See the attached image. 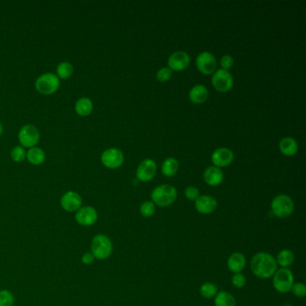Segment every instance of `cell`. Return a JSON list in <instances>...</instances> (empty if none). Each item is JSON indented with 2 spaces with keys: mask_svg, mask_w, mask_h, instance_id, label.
I'll list each match as a JSON object with an SVG mask.
<instances>
[{
  "mask_svg": "<svg viewBox=\"0 0 306 306\" xmlns=\"http://www.w3.org/2000/svg\"><path fill=\"white\" fill-rule=\"evenodd\" d=\"M250 269L254 276L261 279L271 278L277 269L276 258L269 252L260 251L251 259Z\"/></svg>",
  "mask_w": 306,
  "mask_h": 306,
  "instance_id": "6da1fadb",
  "label": "cell"
},
{
  "mask_svg": "<svg viewBox=\"0 0 306 306\" xmlns=\"http://www.w3.org/2000/svg\"><path fill=\"white\" fill-rule=\"evenodd\" d=\"M178 193L174 187L169 184H163L154 189L151 193V199L157 207L166 208L175 202Z\"/></svg>",
  "mask_w": 306,
  "mask_h": 306,
  "instance_id": "7a4b0ae2",
  "label": "cell"
},
{
  "mask_svg": "<svg viewBox=\"0 0 306 306\" xmlns=\"http://www.w3.org/2000/svg\"><path fill=\"white\" fill-rule=\"evenodd\" d=\"M295 283V276L291 269L280 268L276 269L272 276L273 288L280 294H288L291 291Z\"/></svg>",
  "mask_w": 306,
  "mask_h": 306,
  "instance_id": "3957f363",
  "label": "cell"
},
{
  "mask_svg": "<svg viewBox=\"0 0 306 306\" xmlns=\"http://www.w3.org/2000/svg\"><path fill=\"white\" fill-rule=\"evenodd\" d=\"M112 250L113 244L107 235L100 234L93 237L91 243V253L94 259L106 260L112 255Z\"/></svg>",
  "mask_w": 306,
  "mask_h": 306,
  "instance_id": "277c9868",
  "label": "cell"
},
{
  "mask_svg": "<svg viewBox=\"0 0 306 306\" xmlns=\"http://www.w3.org/2000/svg\"><path fill=\"white\" fill-rule=\"evenodd\" d=\"M271 211L275 217L287 218L290 217L295 210V203L288 195L280 194L276 196L271 201Z\"/></svg>",
  "mask_w": 306,
  "mask_h": 306,
  "instance_id": "5b68a950",
  "label": "cell"
},
{
  "mask_svg": "<svg viewBox=\"0 0 306 306\" xmlns=\"http://www.w3.org/2000/svg\"><path fill=\"white\" fill-rule=\"evenodd\" d=\"M60 82L58 75L53 73H45L40 75L35 82V88L39 93L49 95L60 88Z\"/></svg>",
  "mask_w": 306,
  "mask_h": 306,
  "instance_id": "8992f818",
  "label": "cell"
},
{
  "mask_svg": "<svg viewBox=\"0 0 306 306\" xmlns=\"http://www.w3.org/2000/svg\"><path fill=\"white\" fill-rule=\"evenodd\" d=\"M211 82L214 88L220 93H226L230 91L234 86V79L231 73L222 68L215 71Z\"/></svg>",
  "mask_w": 306,
  "mask_h": 306,
  "instance_id": "52a82bcc",
  "label": "cell"
},
{
  "mask_svg": "<svg viewBox=\"0 0 306 306\" xmlns=\"http://www.w3.org/2000/svg\"><path fill=\"white\" fill-rule=\"evenodd\" d=\"M19 142L24 147H34L40 141V132L37 128L27 124L20 130L18 134Z\"/></svg>",
  "mask_w": 306,
  "mask_h": 306,
  "instance_id": "ba28073f",
  "label": "cell"
},
{
  "mask_svg": "<svg viewBox=\"0 0 306 306\" xmlns=\"http://www.w3.org/2000/svg\"><path fill=\"white\" fill-rule=\"evenodd\" d=\"M196 66L203 75H211L216 71L217 60L212 53L204 52L197 57Z\"/></svg>",
  "mask_w": 306,
  "mask_h": 306,
  "instance_id": "9c48e42d",
  "label": "cell"
},
{
  "mask_svg": "<svg viewBox=\"0 0 306 306\" xmlns=\"http://www.w3.org/2000/svg\"><path fill=\"white\" fill-rule=\"evenodd\" d=\"M101 161L103 164L107 168H119L123 164V153L115 147L109 148L101 154Z\"/></svg>",
  "mask_w": 306,
  "mask_h": 306,
  "instance_id": "30bf717a",
  "label": "cell"
},
{
  "mask_svg": "<svg viewBox=\"0 0 306 306\" xmlns=\"http://www.w3.org/2000/svg\"><path fill=\"white\" fill-rule=\"evenodd\" d=\"M157 170V163L155 161L152 159H146V160L142 161L138 165L137 172H136L137 179L142 183L150 182L156 176Z\"/></svg>",
  "mask_w": 306,
  "mask_h": 306,
  "instance_id": "8fae6325",
  "label": "cell"
},
{
  "mask_svg": "<svg viewBox=\"0 0 306 306\" xmlns=\"http://www.w3.org/2000/svg\"><path fill=\"white\" fill-rule=\"evenodd\" d=\"M75 220L82 226H91L98 220V213L93 207H83L75 212Z\"/></svg>",
  "mask_w": 306,
  "mask_h": 306,
  "instance_id": "7c38bea8",
  "label": "cell"
},
{
  "mask_svg": "<svg viewBox=\"0 0 306 306\" xmlns=\"http://www.w3.org/2000/svg\"><path fill=\"white\" fill-rule=\"evenodd\" d=\"M191 59L188 53L183 50H178L172 53L168 59V67L173 71H183L189 67Z\"/></svg>",
  "mask_w": 306,
  "mask_h": 306,
  "instance_id": "4fadbf2b",
  "label": "cell"
},
{
  "mask_svg": "<svg viewBox=\"0 0 306 306\" xmlns=\"http://www.w3.org/2000/svg\"><path fill=\"white\" fill-rule=\"evenodd\" d=\"M60 204L65 211L76 212L82 206V198L75 191H67L61 197Z\"/></svg>",
  "mask_w": 306,
  "mask_h": 306,
  "instance_id": "5bb4252c",
  "label": "cell"
},
{
  "mask_svg": "<svg viewBox=\"0 0 306 306\" xmlns=\"http://www.w3.org/2000/svg\"><path fill=\"white\" fill-rule=\"evenodd\" d=\"M217 208V199L209 195H200L195 200V209L202 215H210L215 212Z\"/></svg>",
  "mask_w": 306,
  "mask_h": 306,
  "instance_id": "9a60e30c",
  "label": "cell"
},
{
  "mask_svg": "<svg viewBox=\"0 0 306 306\" xmlns=\"http://www.w3.org/2000/svg\"><path fill=\"white\" fill-rule=\"evenodd\" d=\"M235 158L234 153L231 149L225 148V147H221L214 151L211 157V160L214 165L218 168L222 167H226L228 165L233 163Z\"/></svg>",
  "mask_w": 306,
  "mask_h": 306,
  "instance_id": "2e32d148",
  "label": "cell"
},
{
  "mask_svg": "<svg viewBox=\"0 0 306 306\" xmlns=\"http://www.w3.org/2000/svg\"><path fill=\"white\" fill-rule=\"evenodd\" d=\"M246 258L241 252L232 253L227 260V268L231 272L242 273L246 267Z\"/></svg>",
  "mask_w": 306,
  "mask_h": 306,
  "instance_id": "e0dca14e",
  "label": "cell"
},
{
  "mask_svg": "<svg viewBox=\"0 0 306 306\" xmlns=\"http://www.w3.org/2000/svg\"><path fill=\"white\" fill-rule=\"evenodd\" d=\"M203 177L205 183L211 187L220 185L224 180L223 172L221 171L220 168L216 166H210L209 168L206 169Z\"/></svg>",
  "mask_w": 306,
  "mask_h": 306,
  "instance_id": "ac0fdd59",
  "label": "cell"
},
{
  "mask_svg": "<svg viewBox=\"0 0 306 306\" xmlns=\"http://www.w3.org/2000/svg\"><path fill=\"white\" fill-rule=\"evenodd\" d=\"M189 98L191 103L196 105L204 104L209 98V90L203 85H196L190 90Z\"/></svg>",
  "mask_w": 306,
  "mask_h": 306,
  "instance_id": "d6986e66",
  "label": "cell"
},
{
  "mask_svg": "<svg viewBox=\"0 0 306 306\" xmlns=\"http://www.w3.org/2000/svg\"><path fill=\"white\" fill-rule=\"evenodd\" d=\"M279 150L286 157H293L298 151V144L290 137L282 138L279 142Z\"/></svg>",
  "mask_w": 306,
  "mask_h": 306,
  "instance_id": "ffe728a7",
  "label": "cell"
},
{
  "mask_svg": "<svg viewBox=\"0 0 306 306\" xmlns=\"http://www.w3.org/2000/svg\"><path fill=\"white\" fill-rule=\"evenodd\" d=\"M276 262L277 266H280L281 268L289 269V267L293 265L295 262V254L291 250L288 249L280 250L276 255Z\"/></svg>",
  "mask_w": 306,
  "mask_h": 306,
  "instance_id": "44dd1931",
  "label": "cell"
},
{
  "mask_svg": "<svg viewBox=\"0 0 306 306\" xmlns=\"http://www.w3.org/2000/svg\"><path fill=\"white\" fill-rule=\"evenodd\" d=\"M214 303L215 306H236V299L230 293L221 290L215 296Z\"/></svg>",
  "mask_w": 306,
  "mask_h": 306,
  "instance_id": "7402d4cb",
  "label": "cell"
},
{
  "mask_svg": "<svg viewBox=\"0 0 306 306\" xmlns=\"http://www.w3.org/2000/svg\"><path fill=\"white\" fill-rule=\"evenodd\" d=\"M93 105L91 99L87 97H83L79 99L75 103V112L79 115L86 117L91 114L93 112Z\"/></svg>",
  "mask_w": 306,
  "mask_h": 306,
  "instance_id": "603a6c76",
  "label": "cell"
},
{
  "mask_svg": "<svg viewBox=\"0 0 306 306\" xmlns=\"http://www.w3.org/2000/svg\"><path fill=\"white\" fill-rule=\"evenodd\" d=\"M162 172L166 177H172L175 175L179 170V162L173 157H169L164 161L162 164Z\"/></svg>",
  "mask_w": 306,
  "mask_h": 306,
  "instance_id": "cb8c5ba5",
  "label": "cell"
},
{
  "mask_svg": "<svg viewBox=\"0 0 306 306\" xmlns=\"http://www.w3.org/2000/svg\"><path fill=\"white\" fill-rule=\"evenodd\" d=\"M27 160L34 165L41 164L45 160V153L40 147H32L27 153Z\"/></svg>",
  "mask_w": 306,
  "mask_h": 306,
  "instance_id": "d4e9b609",
  "label": "cell"
},
{
  "mask_svg": "<svg viewBox=\"0 0 306 306\" xmlns=\"http://www.w3.org/2000/svg\"><path fill=\"white\" fill-rule=\"evenodd\" d=\"M199 293L202 297L206 299H211L215 297L218 293V288L216 284L212 282H206L199 288Z\"/></svg>",
  "mask_w": 306,
  "mask_h": 306,
  "instance_id": "484cf974",
  "label": "cell"
},
{
  "mask_svg": "<svg viewBox=\"0 0 306 306\" xmlns=\"http://www.w3.org/2000/svg\"><path fill=\"white\" fill-rule=\"evenodd\" d=\"M74 73V67L71 63L64 61L58 65L57 67V75L61 79H69Z\"/></svg>",
  "mask_w": 306,
  "mask_h": 306,
  "instance_id": "4316f807",
  "label": "cell"
},
{
  "mask_svg": "<svg viewBox=\"0 0 306 306\" xmlns=\"http://www.w3.org/2000/svg\"><path fill=\"white\" fill-rule=\"evenodd\" d=\"M156 205L152 201L143 202L140 208H139V212L144 217H153L156 213Z\"/></svg>",
  "mask_w": 306,
  "mask_h": 306,
  "instance_id": "83f0119b",
  "label": "cell"
},
{
  "mask_svg": "<svg viewBox=\"0 0 306 306\" xmlns=\"http://www.w3.org/2000/svg\"><path fill=\"white\" fill-rule=\"evenodd\" d=\"M15 298L11 292L8 290L0 291V306H14Z\"/></svg>",
  "mask_w": 306,
  "mask_h": 306,
  "instance_id": "f1b7e54d",
  "label": "cell"
},
{
  "mask_svg": "<svg viewBox=\"0 0 306 306\" xmlns=\"http://www.w3.org/2000/svg\"><path fill=\"white\" fill-rule=\"evenodd\" d=\"M11 157L13 160L17 163L22 162L27 157L26 150L22 148V146H15L11 151Z\"/></svg>",
  "mask_w": 306,
  "mask_h": 306,
  "instance_id": "f546056e",
  "label": "cell"
},
{
  "mask_svg": "<svg viewBox=\"0 0 306 306\" xmlns=\"http://www.w3.org/2000/svg\"><path fill=\"white\" fill-rule=\"evenodd\" d=\"M293 295L298 297V298H302L306 295V287L305 285L302 282H296L294 283L293 287L291 288V291Z\"/></svg>",
  "mask_w": 306,
  "mask_h": 306,
  "instance_id": "4dcf8cb0",
  "label": "cell"
},
{
  "mask_svg": "<svg viewBox=\"0 0 306 306\" xmlns=\"http://www.w3.org/2000/svg\"><path fill=\"white\" fill-rule=\"evenodd\" d=\"M247 283V279L243 273H235L232 276V284L236 288H243Z\"/></svg>",
  "mask_w": 306,
  "mask_h": 306,
  "instance_id": "1f68e13d",
  "label": "cell"
},
{
  "mask_svg": "<svg viewBox=\"0 0 306 306\" xmlns=\"http://www.w3.org/2000/svg\"><path fill=\"white\" fill-rule=\"evenodd\" d=\"M172 71L169 67H162L157 73V79L159 82H167L172 78Z\"/></svg>",
  "mask_w": 306,
  "mask_h": 306,
  "instance_id": "d6a6232c",
  "label": "cell"
},
{
  "mask_svg": "<svg viewBox=\"0 0 306 306\" xmlns=\"http://www.w3.org/2000/svg\"><path fill=\"white\" fill-rule=\"evenodd\" d=\"M185 196L189 200L195 201L200 196L198 188L194 186L187 187L185 190Z\"/></svg>",
  "mask_w": 306,
  "mask_h": 306,
  "instance_id": "836d02e7",
  "label": "cell"
},
{
  "mask_svg": "<svg viewBox=\"0 0 306 306\" xmlns=\"http://www.w3.org/2000/svg\"><path fill=\"white\" fill-rule=\"evenodd\" d=\"M220 64L222 69H224V70H227L228 71L234 66V59L230 55H224L221 59Z\"/></svg>",
  "mask_w": 306,
  "mask_h": 306,
  "instance_id": "e575fe53",
  "label": "cell"
},
{
  "mask_svg": "<svg viewBox=\"0 0 306 306\" xmlns=\"http://www.w3.org/2000/svg\"><path fill=\"white\" fill-rule=\"evenodd\" d=\"M94 261V257L91 252H86L82 256V262L85 265H91Z\"/></svg>",
  "mask_w": 306,
  "mask_h": 306,
  "instance_id": "d590c367",
  "label": "cell"
},
{
  "mask_svg": "<svg viewBox=\"0 0 306 306\" xmlns=\"http://www.w3.org/2000/svg\"><path fill=\"white\" fill-rule=\"evenodd\" d=\"M3 133V125L0 122V136Z\"/></svg>",
  "mask_w": 306,
  "mask_h": 306,
  "instance_id": "8d00e7d4",
  "label": "cell"
},
{
  "mask_svg": "<svg viewBox=\"0 0 306 306\" xmlns=\"http://www.w3.org/2000/svg\"><path fill=\"white\" fill-rule=\"evenodd\" d=\"M284 306H294V305H292V304H290V303H287V304H285Z\"/></svg>",
  "mask_w": 306,
  "mask_h": 306,
  "instance_id": "74e56055",
  "label": "cell"
}]
</instances>
